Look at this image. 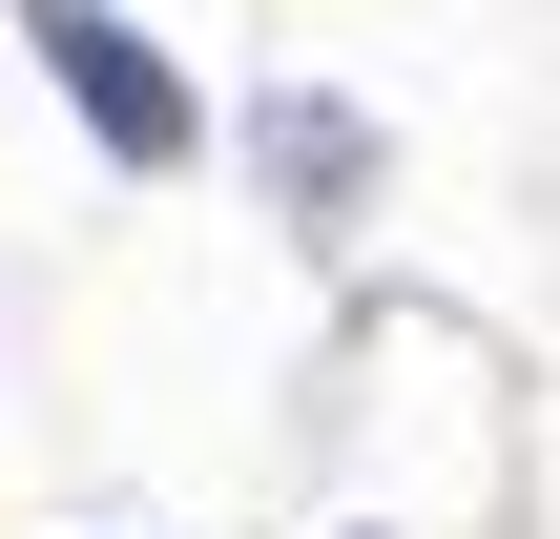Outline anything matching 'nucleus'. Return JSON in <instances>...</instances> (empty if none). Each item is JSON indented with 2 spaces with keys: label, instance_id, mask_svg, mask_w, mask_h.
Instances as JSON below:
<instances>
[{
  "label": "nucleus",
  "instance_id": "obj_1",
  "mask_svg": "<svg viewBox=\"0 0 560 539\" xmlns=\"http://www.w3.org/2000/svg\"><path fill=\"white\" fill-rule=\"evenodd\" d=\"M21 42L62 62V104L104 125V166H187V145H208V104L166 83V42H145L125 0H21Z\"/></svg>",
  "mask_w": 560,
  "mask_h": 539
}]
</instances>
